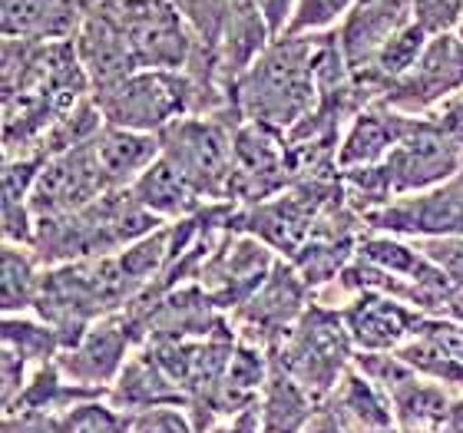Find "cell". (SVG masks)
Segmentation results:
<instances>
[{"label": "cell", "mask_w": 463, "mask_h": 433, "mask_svg": "<svg viewBox=\"0 0 463 433\" xmlns=\"http://www.w3.org/2000/svg\"><path fill=\"white\" fill-rule=\"evenodd\" d=\"M325 40L328 33H285L271 40V47L232 87V109L241 123L291 133L318 107V60Z\"/></svg>", "instance_id": "1"}, {"label": "cell", "mask_w": 463, "mask_h": 433, "mask_svg": "<svg viewBox=\"0 0 463 433\" xmlns=\"http://www.w3.org/2000/svg\"><path fill=\"white\" fill-rule=\"evenodd\" d=\"M239 113L183 116L159 133L163 159L183 173L205 202H232Z\"/></svg>", "instance_id": "2"}, {"label": "cell", "mask_w": 463, "mask_h": 433, "mask_svg": "<svg viewBox=\"0 0 463 433\" xmlns=\"http://www.w3.org/2000/svg\"><path fill=\"white\" fill-rule=\"evenodd\" d=\"M275 351V364L298 381L311 397H325L338 387L345 367L351 361V334L338 308L311 301V308L291 327Z\"/></svg>", "instance_id": "3"}, {"label": "cell", "mask_w": 463, "mask_h": 433, "mask_svg": "<svg viewBox=\"0 0 463 433\" xmlns=\"http://www.w3.org/2000/svg\"><path fill=\"white\" fill-rule=\"evenodd\" d=\"M119 33L126 37L139 70H175L193 63L199 37L173 0H103Z\"/></svg>", "instance_id": "4"}, {"label": "cell", "mask_w": 463, "mask_h": 433, "mask_svg": "<svg viewBox=\"0 0 463 433\" xmlns=\"http://www.w3.org/2000/svg\"><path fill=\"white\" fill-rule=\"evenodd\" d=\"M308 301H315L308 281L295 271L291 261L279 259L265 285L232 315V321L239 325L235 334L261 347H279L285 334L301 321V315L311 308Z\"/></svg>", "instance_id": "5"}, {"label": "cell", "mask_w": 463, "mask_h": 433, "mask_svg": "<svg viewBox=\"0 0 463 433\" xmlns=\"http://www.w3.org/2000/svg\"><path fill=\"white\" fill-rule=\"evenodd\" d=\"M460 163L463 146L447 139L440 129L427 123L424 116H417L414 126L401 136V143L387 153L384 173L397 199V195H417L450 183L460 175Z\"/></svg>", "instance_id": "6"}, {"label": "cell", "mask_w": 463, "mask_h": 433, "mask_svg": "<svg viewBox=\"0 0 463 433\" xmlns=\"http://www.w3.org/2000/svg\"><path fill=\"white\" fill-rule=\"evenodd\" d=\"M275 265H279V255L265 241L232 229L222 245L213 251V259L205 261L195 285H203L215 308L235 315L265 285Z\"/></svg>", "instance_id": "7"}, {"label": "cell", "mask_w": 463, "mask_h": 433, "mask_svg": "<svg viewBox=\"0 0 463 433\" xmlns=\"http://www.w3.org/2000/svg\"><path fill=\"white\" fill-rule=\"evenodd\" d=\"M107 193L109 189L97 163V146L83 143L70 153L47 159V165L40 169L37 183H33V193H30V209H33L37 221L63 219V215H73L93 205Z\"/></svg>", "instance_id": "8"}, {"label": "cell", "mask_w": 463, "mask_h": 433, "mask_svg": "<svg viewBox=\"0 0 463 433\" xmlns=\"http://www.w3.org/2000/svg\"><path fill=\"white\" fill-rule=\"evenodd\" d=\"M136 344H143L139 331L133 327V321L126 318V311H116V315H107L90 327L87 334L80 337V344L60 351L57 367L70 384L107 391V387L116 384L126 361L133 357Z\"/></svg>", "instance_id": "9"}, {"label": "cell", "mask_w": 463, "mask_h": 433, "mask_svg": "<svg viewBox=\"0 0 463 433\" xmlns=\"http://www.w3.org/2000/svg\"><path fill=\"white\" fill-rule=\"evenodd\" d=\"M291 185V163L285 133L261 123H239L235 129V175L232 202L255 205L275 199Z\"/></svg>", "instance_id": "10"}, {"label": "cell", "mask_w": 463, "mask_h": 433, "mask_svg": "<svg viewBox=\"0 0 463 433\" xmlns=\"http://www.w3.org/2000/svg\"><path fill=\"white\" fill-rule=\"evenodd\" d=\"M367 231H384L397 239H460L463 235V183L427 189L417 195H397L394 202L367 219Z\"/></svg>", "instance_id": "11"}, {"label": "cell", "mask_w": 463, "mask_h": 433, "mask_svg": "<svg viewBox=\"0 0 463 433\" xmlns=\"http://www.w3.org/2000/svg\"><path fill=\"white\" fill-rule=\"evenodd\" d=\"M463 89V40L454 33H437L427 40L424 53L404 80L387 89L384 99L391 109L407 116H427L437 103Z\"/></svg>", "instance_id": "12"}, {"label": "cell", "mask_w": 463, "mask_h": 433, "mask_svg": "<svg viewBox=\"0 0 463 433\" xmlns=\"http://www.w3.org/2000/svg\"><path fill=\"white\" fill-rule=\"evenodd\" d=\"M341 318L351 334V344L361 354H391L401 351L407 341H414L427 315L377 291H361L341 308Z\"/></svg>", "instance_id": "13"}, {"label": "cell", "mask_w": 463, "mask_h": 433, "mask_svg": "<svg viewBox=\"0 0 463 433\" xmlns=\"http://www.w3.org/2000/svg\"><path fill=\"white\" fill-rule=\"evenodd\" d=\"M411 20H414V0H354L351 14L338 27L341 53L351 73L367 67L377 50Z\"/></svg>", "instance_id": "14"}, {"label": "cell", "mask_w": 463, "mask_h": 433, "mask_svg": "<svg viewBox=\"0 0 463 433\" xmlns=\"http://www.w3.org/2000/svg\"><path fill=\"white\" fill-rule=\"evenodd\" d=\"M73 47H77L80 67H83V73H87V80H90V93L103 87H113V83H119V80H126L129 73L139 70L126 37L119 33L113 17H109L99 4L90 10L87 24L80 27Z\"/></svg>", "instance_id": "15"}, {"label": "cell", "mask_w": 463, "mask_h": 433, "mask_svg": "<svg viewBox=\"0 0 463 433\" xmlns=\"http://www.w3.org/2000/svg\"><path fill=\"white\" fill-rule=\"evenodd\" d=\"M417 116L397 113L387 103H371L347 123L341 136L338 165L341 169H364V165H381L387 153L401 143V136L414 126Z\"/></svg>", "instance_id": "16"}, {"label": "cell", "mask_w": 463, "mask_h": 433, "mask_svg": "<svg viewBox=\"0 0 463 433\" xmlns=\"http://www.w3.org/2000/svg\"><path fill=\"white\" fill-rule=\"evenodd\" d=\"M271 40H275V33L259 14V7L251 0H235L222 27V37H219V47H215L219 83L229 89V97L232 87L251 70V63L271 47Z\"/></svg>", "instance_id": "17"}, {"label": "cell", "mask_w": 463, "mask_h": 433, "mask_svg": "<svg viewBox=\"0 0 463 433\" xmlns=\"http://www.w3.org/2000/svg\"><path fill=\"white\" fill-rule=\"evenodd\" d=\"M109 400L126 417L146 414V410H156V407L189 404V397L179 391L173 377L165 374V367L156 361L149 347L133 351V357L126 361V367L116 377V384L109 387Z\"/></svg>", "instance_id": "18"}, {"label": "cell", "mask_w": 463, "mask_h": 433, "mask_svg": "<svg viewBox=\"0 0 463 433\" xmlns=\"http://www.w3.org/2000/svg\"><path fill=\"white\" fill-rule=\"evenodd\" d=\"M93 146H97V163L109 193H116V189H133L136 179L163 155L159 136L136 133V129H123V126H109V123L99 129Z\"/></svg>", "instance_id": "19"}, {"label": "cell", "mask_w": 463, "mask_h": 433, "mask_svg": "<svg viewBox=\"0 0 463 433\" xmlns=\"http://www.w3.org/2000/svg\"><path fill=\"white\" fill-rule=\"evenodd\" d=\"M357 259L371 261L374 268L397 275L404 281H414L420 288H430L437 295H454V285L444 278V271L437 268L434 261L427 259L424 251L417 249V241L397 239V235H384V231H367L361 245H357Z\"/></svg>", "instance_id": "20"}, {"label": "cell", "mask_w": 463, "mask_h": 433, "mask_svg": "<svg viewBox=\"0 0 463 433\" xmlns=\"http://www.w3.org/2000/svg\"><path fill=\"white\" fill-rule=\"evenodd\" d=\"M133 195L143 202V209H149V212L159 221H165V225H169V221L189 219V215H195L203 205H209L203 195L193 189V183H189L183 173H175L163 155L136 179Z\"/></svg>", "instance_id": "21"}, {"label": "cell", "mask_w": 463, "mask_h": 433, "mask_svg": "<svg viewBox=\"0 0 463 433\" xmlns=\"http://www.w3.org/2000/svg\"><path fill=\"white\" fill-rule=\"evenodd\" d=\"M311 410H315V397L271 361L269 384L259 400L261 433H305L311 424Z\"/></svg>", "instance_id": "22"}, {"label": "cell", "mask_w": 463, "mask_h": 433, "mask_svg": "<svg viewBox=\"0 0 463 433\" xmlns=\"http://www.w3.org/2000/svg\"><path fill=\"white\" fill-rule=\"evenodd\" d=\"M43 265L30 245H7L0 249V288H4V315H27L37 308Z\"/></svg>", "instance_id": "23"}, {"label": "cell", "mask_w": 463, "mask_h": 433, "mask_svg": "<svg viewBox=\"0 0 463 433\" xmlns=\"http://www.w3.org/2000/svg\"><path fill=\"white\" fill-rule=\"evenodd\" d=\"M4 347L20 354L27 364H33V371L57 361V354L63 351L57 331L47 321H40L37 315L33 318L30 315H7L4 318Z\"/></svg>", "instance_id": "24"}, {"label": "cell", "mask_w": 463, "mask_h": 433, "mask_svg": "<svg viewBox=\"0 0 463 433\" xmlns=\"http://www.w3.org/2000/svg\"><path fill=\"white\" fill-rule=\"evenodd\" d=\"M50 424H53V433H133L123 410H116L113 404H99V400H83L70 407L63 414L50 417Z\"/></svg>", "instance_id": "25"}, {"label": "cell", "mask_w": 463, "mask_h": 433, "mask_svg": "<svg viewBox=\"0 0 463 433\" xmlns=\"http://www.w3.org/2000/svg\"><path fill=\"white\" fill-rule=\"evenodd\" d=\"M50 0H0V33L10 40H40L47 27Z\"/></svg>", "instance_id": "26"}, {"label": "cell", "mask_w": 463, "mask_h": 433, "mask_svg": "<svg viewBox=\"0 0 463 433\" xmlns=\"http://www.w3.org/2000/svg\"><path fill=\"white\" fill-rule=\"evenodd\" d=\"M173 4L179 7V14L189 20V27H193V33L199 37V43H203L209 53H215L235 0H173Z\"/></svg>", "instance_id": "27"}, {"label": "cell", "mask_w": 463, "mask_h": 433, "mask_svg": "<svg viewBox=\"0 0 463 433\" xmlns=\"http://www.w3.org/2000/svg\"><path fill=\"white\" fill-rule=\"evenodd\" d=\"M354 0H298L288 33H331L351 14Z\"/></svg>", "instance_id": "28"}, {"label": "cell", "mask_w": 463, "mask_h": 433, "mask_svg": "<svg viewBox=\"0 0 463 433\" xmlns=\"http://www.w3.org/2000/svg\"><path fill=\"white\" fill-rule=\"evenodd\" d=\"M414 20L430 37L454 33L463 20V0H414Z\"/></svg>", "instance_id": "29"}, {"label": "cell", "mask_w": 463, "mask_h": 433, "mask_svg": "<svg viewBox=\"0 0 463 433\" xmlns=\"http://www.w3.org/2000/svg\"><path fill=\"white\" fill-rule=\"evenodd\" d=\"M417 249L444 271V278L454 288H463V235L460 239H420Z\"/></svg>", "instance_id": "30"}, {"label": "cell", "mask_w": 463, "mask_h": 433, "mask_svg": "<svg viewBox=\"0 0 463 433\" xmlns=\"http://www.w3.org/2000/svg\"><path fill=\"white\" fill-rule=\"evenodd\" d=\"M133 433H203L195 427V420L185 417L183 407H156L146 414L129 417Z\"/></svg>", "instance_id": "31"}, {"label": "cell", "mask_w": 463, "mask_h": 433, "mask_svg": "<svg viewBox=\"0 0 463 433\" xmlns=\"http://www.w3.org/2000/svg\"><path fill=\"white\" fill-rule=\"evenodd\" d=\"M424 119L434 129H440L447 139H454L457 146H463V89H457L454 97H447L444 103H437Z\"/></svg>", "instance_id": "32"}, {"label": "cell", "mask_w": 463, "mask_h": 433, "mask_svg": "<svg viewBox=\"0 0 463 433\" xmlns=\"http://www.w3.org/2000/svg\"><path fill=\"white\" fill-rule=\"evenodd\" d=\"M27 361L4 347L0 357V381H4V407H10L24 391H27Z\"/></svg>", "instance_id": "33"}, {"label": "cell", "mask_w": 463, "mask_h": 433, "mask_svg": "<svg viewBox=\"0 0 463 433\" xmlns=\"http://www.w3.org/2000/svg\"><path fill=\"white\" fill-rule=\"evenodd\" d=\"M251 4L259 7V14L265 17V24L271 27L275 40L288 33L291 17H295V4H298V0H251Z\"/></svg>", "instance_id": "34"}, {"label": "cell", "mask_w": 463, "mask_h": 433, "mask_svg": "<svg viewBox=\"0 0 463 433\" xmlns=\"http://www.w3.org/2000/svg\"><path fill=\"white\" fill-rule=\"evenodd\" d=\"M209 433H261L259 407H251V410H241V414L229 417V420H222V424H215Z\"/></svg>", "instance_id": "35"}, {"label": "cell", "mask_w": 463, "mask_h": 433, "mask_svg": "<svg viewBox=\"0 0 463 433\" xmlns=\"http://www.w3.org/2000/svg\"><path fill=\"white\" fill-rule=\"evenodd\" d=\"M4 433H53V424L43 420V417H30V414H17L7 417V427Z\"/></svg>", "instance_id": "36"}, {"label": "cell", "mask_w": 463, "mask_h": 433, "mask_svg": "<svg viewBox=\"0 0 463 433\" xmlns=\"http://www.w3.org/2000/svg\"><path fill=\"white\" fill-rule=\"evenodd\" d=\"M457 37H460V40H463V20H460V27H457Z\"/></svg>", "instance_id": "37"}, {"label": "cell", "mask_w": 463, "mask_h": 433, "mask_svg": "<svg viewBox=\"0 0 463 433\" xmlns=\"http://www.w3.org/2000/svg\"><path fill=\"white\" fill-rule=\"evenodd\" d=\"M457 179H460V183H463V163H460V175H457Z\"/></svg>", "instance_id": "38"}, {"label": "cell", "mask_w": 463, "mask_h": 433, "mask_svg": "<svg viewBox=\"0 0 463 433\" xmlns=\"http://www.w3.org/2000/svg\"><path fill=\"white\" fill-rule=\"evenodd\" d=\"M90 4H93V7H97V4H103V0H90Z\"/></svg>", "instance_id": "39"}]
</instances>
